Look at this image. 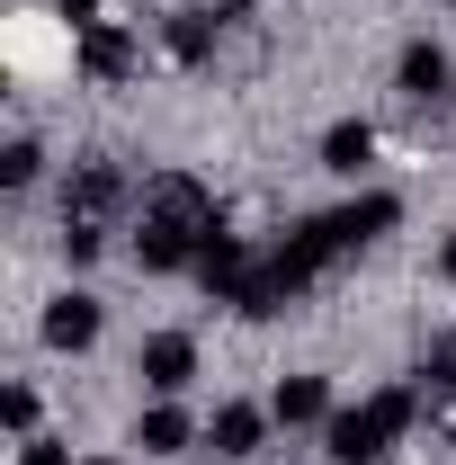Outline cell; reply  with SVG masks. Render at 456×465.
<instances>
[{"label":"cell","mask_w":456,"mask_h":465,"mask_svg":"<svg viewBox=\"0 0 456 465\" xmlns=\"http://www.w3.org/2000/svg\"><path fill=\"white\" fill-rule=\"evenodd\" d=\"M45 331H55V341H90V331H99V313H90V295H63Z\"/></svg>","instance_id":"cell-1"},{"label":"cell","mask_w":456,"mask_h":465,"mask_svg":"<svg viewBox=\"0 0 456 465\" xmlns=\"http://www.w3.org/2000/svg\"><path fill=\"white\" fill-rule=\"evenodd\" d=\"M144 367H153V385H188V341H153Z\"/></svg>","instance_id":"cell-2"}]
</instances>
